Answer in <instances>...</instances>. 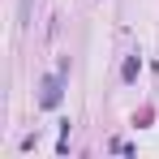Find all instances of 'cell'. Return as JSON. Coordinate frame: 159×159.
<instances>
[{"mask_svg":"<svg viewBox=\"0 0 159 159\" xmlns=\"http://www.w3.org/2000/svg\"><path fill=\"white\" fill-rule=\"evenodd\" d=\"M138 73H142V60H138V56H129V60L120 65V78H125V82H133Z\"/></svg>","mask_w":159,"mask_h":159,"instance_id":"cell-2","label":"cell"},{"mask_svg":"<svg viewBox=\"0 0 159 159\" xmlns=\"http://www.w3.org/2000/svg\"><path fill=\"white\" fill-rule=\"evenodd\" d=\"M60 90H65V73L56 69V73H48L43 86H39V103H43V107H56V103H60Z\"/></svg>","mask_w":159,"mask_h":159,"instance_id":"cell-1","label":"cell"}]
</instances>
